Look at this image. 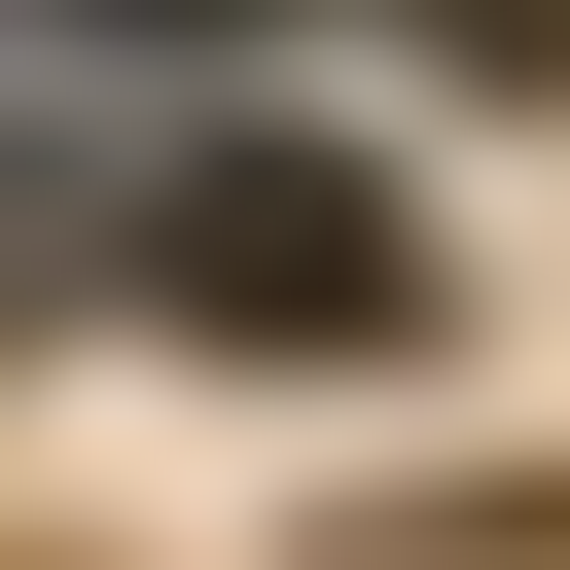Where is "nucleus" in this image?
Returning <instances> with one entry per match:
<instances>
[{
	"label": "nucleus",
	"mask_w": 570,
	"mask_h": 570,
	"mask_svg": "<svg viewBox=\"0 0 570 570\" xmlns=\"http://www.w3.org/2000/svg\"><path fill=\"white\" fill-rule=\"evenodd\" d=\"M178 321H214V356H392V321H428V214H392L356 142H249V178H178Z\"/></svg>",
	"instance_id": "obj_1"
},
{
	"label": "nucleus",
	"mask_w": 570,
	"mask_h": 570,
	"mask_svg": "<svg viewBox=\"0 0 570 570\" xmlns=\"http://www.w3.org/2000/svg\"><path fill=\"white\" fill-rule=\"evenodd\" d=\"M428 36H463V71H570V0H428Z\"/></svg>",
	"instance_id": "obj_2"
},
{
	"label": "nucleus",
	"mask_w": 570,
	"mask_h": 570,
	"mask_svg": "<svg viewBox=\"0 0 570 570\" xmlns=\"http://www.w3.org/2000/svg\"><path fill=\"white\" fill-rule=\"evenodd\" d=\"M107 36H214V0H107Z\"/></svg>",
	"instance_id": "obj_3"
}]
</instances>
